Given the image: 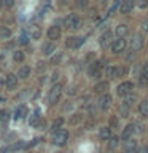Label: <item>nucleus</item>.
Returning a JSON list of instances; mask_svg holds the SVG:
<instances>
[{"label":"nucleus","mask_w":148,"mask_h":153,"mask_svg":"<svg viewBox=\"0 0 148 153\" xmlns=\"http://www.w3.org/2000/svg\"><path fill=\"white\" fill-rule=\"evenodd\" d=\"M67 140H69V131L67 129H59V131H56L54 134H53V143L54 145H65Z\"/></svg>","instance_id":"nucleus-1"},{"label":"nucleus","mask_w":148,"mask_h":153,"mask_svg":"<svg viewBox=\"0 0 148 153\" xmlns=\"http://www.w3.org/2000/svg\"><path fill=\"white\" fill-rule=\"evenodd\" d=\"M61 94H62V86L59 83L53 85V88L50 89V93H48V102H50V105H54L56 102H59Z\"/></svg>","instance_id":"nucleus-2"},{"label":"nucleus","mask_w":148,"mask_h":153,"mask_svg":"<svg viewBox=\"0 0 148 153\" xmlns=\"http://www.w3.org/2000/svg\"><path fill=\"white\" fill-rule=\"evenodd\" d=\"M65 26L72 29V30H76V29H80L83 26V21H81V18L78 14H70V16L65 18Z\"/></svg>","instance_id":"nucleus-3"},{"label":"nucleus","mask_w":148,"mask_h":153,"mask_svg":"<svg viewBox=\"0 0 148 153\" xmlns=\"http://www.w3.org/2000/svg\"><path fill=\"white\" fill-rule=\"evenodd\" d=\"M132 89H134V83H132V81H124V83L118 85L116 93H118V96H123V97H126L127 94L132 93Z\"/></svg>","instance_id":"nucleus-4"},{"label":"nucleus","mask_w":148,"mask_h":153,"mask_svg":"<svg viewBox=\"0 0 148 153\" xmlns=\"http://www.w3.org/2000/svg\"><path fill=\"white\" fill-rule=\"evenodd\" d=\"M46 35H48V38H50L51 42H57L61 38V35H62V30H61L59 26H51L50 29H48Z\"/></svg>","instance_id":"nucleus-5"},{"label":"nucleus","mask_w":148,"mask_h":153,"mask_svg":"<svg viewBox=\"0 0 148 153\" xmlns=\"http://www.w3.org/2000/svg\"><path fill=\"white\" fill-rule=\"evenodd\" d=\"M84 43V37H69L65 42L67 48H80Z\"/></svg>","instance_id":"nucleus-6"},{"label":"nucleus","mask_w":148,"mask_h":153,"mask_svg":"<svg viewBox=\"0 0 148 153\" xmlns=\"http://www.w3.org/2000/svg\"><path fill=\"white\" fill-rule=\"evenodd\" d=\"M134 132H135V126H134V123L132 124H127V126L123 129V132H121V140H124V142L131 140Z\"/></svg>","instance_id":"nucleus-7"},{"label":"nucleus","mask_w":148,"mask_h":153,"mask_svg":"<svg viewBox=\"0 0 148 153\" xmlns=\"http://www.w3.org/2000/svg\"><path fill=\"white\" fill-rule=\"evenodd\" d=\"M124 48H126V40H124V38H116V40L112 43V51L113 53H121V51H124Z\"/></svg>","instance_id":"nucleus-8"},{"label":"nucleus","mask_w":148,"mask_h":153,"mask_svg":"<svg viewBox=\"0 0 148 153\" xmlns=\"http://www.w3.org/2000/svg\"><path fill=\"white\" fill-rule=\"evenodd\" d=\"M143 48V38L142 35H134L132 42H131V50L132 51H140Z\"/></svg>","instance_id":"nucleus-9"},{"label":"nucleus","mask_w":148,"mask_h":153,"mask_svg":"<svg viewBox=\"0 0 148 153\" xmlns=\"http://www.w3.org/2000/svg\"><path fill=\"white\" fill-rule=\"evenodd\" d=\"M110 104H112V96H110L108 93H105L100 96V99H99V107L102 108V110H107L110 107Z\"/></svg>","instance_id":"nucleus-10"},{"label":"nucleus","mask_w":148,"mask_h":153,"mask_svg":"<svg viewBox=\"0 0 148 153\" xmlns=\"http://www.w3.org/2000/svg\"><path fill=\"white\" fill-rule=\"evenodd\" d=\"M5 86L8 89H14L18 86V75H13V74H8L7 78H5Z\"/></svg>","instance_id":"nucleus-11"},{"label":"nucleus","mask_w":148,"mask_h":153,"mask_svg":"<svg viewBox=\"0 0 148 153\" xmlns=\"http://www.w3.org/2000/svg\"><path fill=\"white\" fill-rule=\"evenodd\" d=\"M134 3L132 0H124V2H121V5H119V13H123V14H127V13H131L132 11V8H134Z\"/></svg>","instance_id":"nucleus-12"},{"label":"nucleus","mask_w":148,"mask_h":153,"mask_svg":"<svg viewBox=\"0 0 148 153\" xmlns=\"http://www.w3.org/2000/svg\"><path fill=\"white\" fill-rule=\"evenodd\" d=\"M100 62L99 61H95V62H92V64L89 65V75L91 76H94V78H99L100 76Z\"/></svg>","instance_id":"nucleus-13"},{"label":"nucleus","mask_w":148,"mask_h":153,"mask_svg":"<svg viewBox=\"0 0 148 153\" xmlns=\"http://www.w3.org/2000/svg\"><path fill=\"white\" fill-rule=\"evenodd\" d=\"M99 136H100V139H102V140H110V139H112V128H110V126L100 128Z\"/></svg>","instance_id":"nucleus-14"},{"label":"nucleus","mask_w":148,"mask_h":153,"mask_svg":"<svg viewBox=\"0 0 148 153\" xmlns=\"http://www.w3.org/2000/svg\"><path fill=\"white\" fill-rule=\"evenodd\" d=\"M40 37H41V29H40V26L32 24V26H30V38H33V40H38Z\"/></svg>","instance_id":"nucleus-15"},{"label":"nucleus","mask_w":148,"mask_h":153,"mask_svg":"<svg viewBox=\"0 0 148 153\" xmlns=\"http://www.w3.org/2000/svg\"><path fill=\"white\" fill-rule=\"evenodd\" d=\"M41 51H43V54H45V56H50L53 51H56L54 42H48V43H45V45H43V48H41Z\"/></svg>","instance_id":"nucleus-16"},{"label":"nucleus","mask_w":148,"mask_h":153,"mask_svg":"<svg viewBox=\"0 0 148 153\" xmlns=\"http://www.w3.org/2000/svg\"><path fill=\"white\" fill-rule=\"evenodd\" d=\"M124 150H126L127 153H135L137 152V142L135 140H127V142H124Z\"/></svg>","instance_id":"nucleus-17"},{"label":"nucleus","mask_w":148,"mask_h":153,"mask_svg":"<svg viewBox=\"0 0 148 153\" xmlns=\"http://www.w3.org/2000/svg\"><path fill=\"white\" fill-rule=\"evenodd\" d=\"M29 124H30L32 128H37L38 124H40V110H35V112H33V115L30 117V120H29Z\"/></svg>","instance_id":"nucleus-18"},{"label":"nucleus","mask_w":148,"mask_h":153,"mask_svg":"<svg viewBox=\"0 0 148 153\" xmlns=\"http://www.w3.org/2000/svg\"><path fill=\"white\" fill-rule=\"evenodd\" d=\"M116 35H118V38H123L126 33L129 32V27H127V24H119V26H116Z\"/></svg>","instance_id":"nucleus-19"},{"label":"nucleus","mask_w":148,"mask_h":153,"mask_svg":"<svg viewBox=\"0 0 148 153\" xmlns=\"http://www.w3.org/2000/svg\"><path fill=\"white\" fill-rule=\"evenodd\" d=\"M18 76H19V78H22V80H26L27 76H30V67H29V65H22L21 69L18 70Z\"/></svg>","instance_id":"nucleus-20"},{"label":"nucleus","mask_w":148,"mask_h":153,"mask_svg":"<svg viewBox=\"0 0 148 153\" xmlns=\"http://www.w3.org/2000/svg\"><path fill=\"white\" fill-rule=\"evenodd\" d=\"M107 89H108V81H99V83L94 86V91L95 93H100V94H105Z\"/></svg>","instance_id":"nucleus-21"},{"label":"nucleus","mask_w":148,"mask_h":153,"mask_svg":"<svg viewBox=\"0 0 148 153\" xmlns=\"http://www.w3.org/2000/svg\"><path fill=\"white\" fill-rule=\"evenodd\" d=\"M137 100V94H134V93H131V94H127L126 97H124V100H123V105H126V107H129L131 108V105L134 104Z\"/></svg>","instance_id":"nucleus-22"},{"label":"nucleus","mask_w":148,"mask_h":153,"mask_svg":"<svg viewBox=\"0 0 148 153\" xmlns=\"http://www.w3.org/2000/svg\"><path fill=\"white\" fill-rule=\"evenodd\" d=\"M110 38H112V32H110V30L104 32V33H102V37H100V40H99L100 46H107L108 43H110Z\"/></svg>","instance_id":"nucleus-23"},{"label":"nucleus","mask_w":148,"mask_h":153,"mask_svg":"<svg viewBox=\"0 0 148 153\" xmlns=\"http://www.w3.org/2000/svg\"><path fill=\"white\" fill-rule=\"evenodd\" d=\"M0 38H2V40L11 38V30H10L8 27H5V26H0Z\"/></svg>","instance_id":"nucleus-24"},{"label":"nucleus","mask_w":148,"mask_h":153,"mask_svg":"<svg viewBox=\"0 0 148 153\" xmlns=\"http://www.w3.org/2000/svg\"><path fill=\"white\" fill-rule=\"evenodd\" d=\"M138 112H140L142 117H148V100H142L140 105H138Z\"/></svg>","instance_id":"nucleus-25"},{"label":"nucleus","mask_w":148,"mask_h":153,"mask_svg":"<svg viewBox=\"0 0 148 153\" xmlns=\"http://www.w3.org/2000/svg\"><path fill=\"white\" fill-rule=\"evenodd\" d=\"M104 74L107 78H115L116 76V67H113V65H107V69L104 70Z\"/></svg>","instance_id":"nucleus-26"},{"label":"nucleus","mask_w":148,"mask_h":153,"mask_svg":"<svg viewBox=\"0 0 148 153\" xmlns=\"http://www.w3.org/2000/svg\"><path fill=\"white\" fill-rule=\"evenodd\" d=\"M129 107H126V105H119V108H118V117H121V118H127L129 117Z\"/></svg>","instance_id":"nucleus-27"},{"label":"nucleus","mask_w":148,"mask_h":153,"mask_svg":"<svg viewBox=\"0 0 148 153\" xmlns=\"http://www.w3.org/2000/svg\"><path fill=\"white\" fill-rule=\"evenodd\" d=\"M62 124H64V118H57V120H54V121H53V129H54V132L59 131V129H62V128H61Z\"/></svg>","instance_id":"nucleus-28"},{"label":"nucleus","mask_w":148,"mask_h":153,"mask_svg":"<svg viewBox=\"0 0 148 153\" xmlns=\"http://www.w3.org/2000/svg\"><path fill=\"white\" fill-rule=\"evenodd\" d=\"M13 59L16 61V62H22V61H24V53H22V51H14Z\"/></svg>","instance_id":"nucleus-29"},{"label":"nucleus","mask_w":148,"mask_h":153,"mask_svg":"<svg viewBox=\"0 0 148 153\" xmlns=\"http://www.w3.org/2000/svg\"><path fill=\"white\" fill-rule=\"evenodd\" d=\"M118 143H119V139L118 137H112L108 140V148H112V150H113V148L118 147Z\"/></svg>","instance_id":"nucleus-30"},{"label":"nucleus","mask_w":148,"mask_h":153,"mask_svg":"<svg viewBox=\"0 0 148 153\" xmlns=\"http://www.w3.org/2000/svg\"><path fill=\"white\" fill-rule=\"evenodd\" d=\"M81 113H73V117L70 118V124H78L80 121H81Z\"/></svg>","instance_id":"nucleus-31"},{"label":"nucleus","mask_w":148,"mask_h":153,"mask_svg":"<svg viewBox=\"0 0 148 153\" xmlns=\"http://www.w3.org/2000/svg\"><path fill=\"white\" fill-rule=\"evenodd\" d=\"M26 113V108L24 107H19V108H16V112H14V118H22V115Z\"/></svg>","instance_id":"nucleus-32"},{"label":"nucleus","mask_w":148,"mask_h":153,"mask_svg":"<svg viewBox=\"0 0 148 153\" xmlns=\"http://www.w3.org/2000/svg\"><path fill=\"white\" fill-rule=\"evenodd\" d=\"M138 83H140L142 86H145V85H148V75H145V74H142V75H140V78H138Z\"/></svg>","instance_id":"nucleus-33"},{"label":"nucleus","mask_w":148,"mask_h":153,"mask_svg":"<svg viewBox=\"0 0 148 153\" xmlns=\"http://www.w3.org/2000/svg\"><path fill=\"white\" fill-rule=\"evenodd\" d=\"M59 61H61V53H57L56 56H53V57H51V62H53V64H57Z\"/></svg>","instance_id":"nucleus-34"},{"label":"nucleus","mask_w":148,"mask_h":153,"mask_svg":"<svg viewBox=\"0 0 148 153\" xmlns=\"http://www.w3.org/2000/svg\"><path fill=\"white\" fill-rule=\"evenodd\" d=\"M127 72V69H124V67H121V69H118L116 67V76H119V75H124Z\"/></svg>","instance_id":"nucleus-35"},{"label":"nucleus","mask_w":148,"mask_h":153,"mask_svg":"<svg viewBox=\"0 0 148 153\" xmlns=\"http://www.w3.org/2000/svg\"><path fill=\"white\" fill-rule=\"evenodd\" d=\"M118 124V117H112V120H110V126L115 128Z\"/></svg>","instance_id":"nucleus-36"},{"label":"nucleus","mask_w":148,"mask_h":153,"mask_svg":"<svg viewBox=\"0 0 148 153\" xmlns=\"http://www.w3.org/2000/svg\"><path fill=\"white\" fill-rule=\"evenodd\" d=\"M137 7H140V8H147V7H148V2H147V0H140V2H137Z\"/></svg>","instance_id":"nucleus-37"},{"label":"nucleus","mask_w":148,"mask_h":153,"mask_svg":"<svg viewBox=\"0 0 148 153\" xmlns=\"http://www.w3.org/2000/svg\"><path fill=\"white\" fill-rule=\"evenodd\" d=\"M134 126H135V131H137V132H143V126H142V123H134Z\"/></svg>","instance_id":"nucleus-38"},{"label":"nucleus","mask_w":148,"mask_h":153,"mask_svg":"<svg viewBox=\"0 0 148 153\" xmlns=\"http://www.w3.org/2000/svg\"><path fill=\"white\" fill-rule=\"evenodd\" d=\"M8 118V112L7 110H0V120H7Z\"/></svg>","instance_id":"nucleus-39"},{"label":"nucleus","mask_w":148,"mask_h":153,"mask_svg":"<svg viewBox=\"0 0 148 153\" xmlns=\"http://www.w3.org/2000/svg\"><path fill=\"white\" fill-rule=\"evenodd\" d=\"M142 30H145V32H148V19H145V21L142 22Z\"/></svg>","instance_id":"nucleus-40"},{"label":"nucleus","mask_w":148,"mask_h":153,"mask_svg":"<svg viewBox=\"0 0 148 153\" xmlns=\"http://www.w3.org/2000/svg\"><path fill=\"white\" fill-rule=\"evenodd\" d=\"M135 153H148V147L143 145V147H140V148H137V152H135Z\"/></svg>","instance_id":"nucleus-41"},{"label":"nucleus","mask_w":148,"mask_h":153,"mask_svg":"<svg viewBox=\"0 0 148 153\" xmlns=\"http://www.w3.org/2000/svg\"><path fill=\"white\" fill-rule=\"evenodd\" d=\"M76 5H78L80 8H84L86 5H88V2H84V0H78V2H76Z\"/></svg>","instance_id":"nucleus-42"},{"label":"nucleus","mask_w":148,"mask_h":153,"mask_svg":"<svg viewBox=\"0 0 148 153\" xmlns=\"http://www.w3.org/2000/svg\"><path fill=\"white\" fill-rule=\"evenodd\" d=\"M3 5H5V7H13L14 2H13V0H7V2H3Z\"/></svg>","instance_id":"nucleus-43"},{"label":"nucleus","mask_w":148,"mask_h":153,"mask_svg":"<svg viewBox=\"0 0 148 153\" xmlns=\"http://www.w3.org/2000/svg\"><path fill=\"white\" fill-rule=\"evenodd\" d=\"M19 42H21L22 45H26V43H27V37H26V35H21V38H19Z\"/></svg>","instance_id":"nucleus-44"},{"label":"nucleus","mask_w":148,"mask_h":153,"mask_svg":"<svg viewBox=\"0 0 148 153\" xmlns=\"http://www.w3.org/2000/svg\"><path fill=\"white\" fill-rule=\"evenodd\" d=\"M67 94L73 96V94H76V89H75V88H70V89H67Z\"/></svg>","instance_id":"nucleus-45"},{"label":"nucleus","mask_w":148,"mask_h":153,"mask_svg":"<svg viewBox=\"0 0 148 153\" xmlns=\"http://www.w3.org/2000/svg\"><path fill=\"white\" fill-rule=\"evenodd\" d=\"M64 110H65V112H67V110H72V104H65L64 105Z\"/></svg>","instance_id":"nucleus-46"},{"label":"nucleus","mask_w":148,"mask_h":153,"mask_svg":"<svg viewBox=\"0 0 148 153\" xmlns=\"http://www.w3.org/2000/svg\"><path fill=\"white\" fill-rule=\"evenodd\" d=\"M143 74H145V75H148V62L145 64V67H143Z\"/></svg>","instance_id":"nucleus-47"},{"label":"nucleus","mask_w":148,"mask_h":153,"mask_svg":"<svg viewBox=\"0 0 148 153\" xmlns=\"http://www.w3.org/2000/svg\"><path fill=\"white\" fill-rule=\"evenodd\" d=\"M57 78H59V75H57V74H54V75H53V78H51V80L56 83V80H57Z\"/></svg>","instance_id":"nucleus-48"},{"label":"nucleus","mask_w":148,"mask_h":153,"mask_svg":"<svg viewBox=\"0 0 148 153\" xmlns=\"http://www.w3.org/2000/svg\"><path fill=\"white\" fill-rule=\"evenodd\" d=\"M2 5H3V2H0V7H2Z\"/></svg>","instance_id":"nucleus-49"}]
</instances>
